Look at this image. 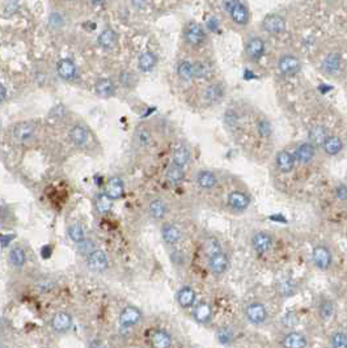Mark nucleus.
<instances>
[{"instance_id": "nucleus-1", "label": "nucleus", "mask_w": 347, "mask_h": 348, "mask_svg": "<svg viewBox=\"0 0 347 348\" xmlns=\"http://www.w3.org/2000/svg\"><path fill=\"white\" fill-rule=\"evenodd\" d=\"M225 11L228 12L230 20L239 27H246L250 21V12L248 6L242 2H225L223 3Z\"/></svg>"}, {"instance_id": "nucleus-2", "label": "nucleus", "mask_w": 347, "mask_h": 348, "mask_svg": "<svg viewBox=\"0 0 347 348\" xmlns=\"http://www.w3.org/2000/svg\"><path fill=\"white\" fill-rule=\"evenodd\" d=\"M184 39L191 47H201L207 41V33L201 24L189 21L184 28Z\"/></svg>"}, {"instance_id": "nucleus-3", "label": "nucleus", "mask_w": 347, "mask_h": 348, "mask_svg": "<svg viewBox=\"0 0 347 348\" xmlns=\"http://www.w3.org/2000/svg\"><path fill=\"white\" fill-rule=\"evenodd\" d=\"M246 321L253 326H261L263 325L268 318L267 308L263 302L261 301H252L249 302L244 310Z\"/></svg>"}, {"instance_id": "nucleus-4", "label": "nucleus", "mask_w": 347, "mask_h": 348, "mask_svg": "<svg viewBox=\"0 0 347 348\" xmlns=\"http://www.w3.org/2000/svg\"><path fill=\"white\" fill-rule=\"evenodd\" d=\"M266 51V42L263 41L262 37L260 35H250L245 41V46H244V54L245 58L252 63L260 60Z\"/></svg>"}, {"instance_id": "nucleus-5", "label": "nucleus", "mask_w": 347, "mask_h": 348, "mask_svg": "<svg viewBox=\"0 0 347 348\" xmlns=\"http://www.w3.org/2000/svg\"><path fill=\"white\" fill-rule=\"evenodd\" d=\"M301 68H303V63L294 54H283L278 59V71L280 75L286 77L296 76L298 73L301 72Z\"/></svg>"}, {"instance_id": "nucleus-6", "label": "nucleus", "mask_w": 347, "mask_h": 348, "mask_svg": "<svg viewBox=\"0 0 347 348\" xmlns=\"http://www.w3.org/2000/svg\"><path fill=\"white\" fill-rule=\"evenodd\" d=\"M261 29L267 34H282L287 29V21L279 13H268L261 21Z\"/></svg>"}, {"instance_id": "nucleus-7", "label": "nucleus", "mask_w": 347, "mask_h": 348, "mask_svg": "<svg viewBox=\"0 0 347 348\" xmlns=\"http://www.w3.org/2000/svg\"><path fill=\"white\" fill-rule=\"evenodd\" d=\"M312 262L316 269L327 271L333 264V253L326 245H317L312 250Z\"/></svg>"}, {"instance_id": "nucleus-8", "label": "nucleus", "mask_w": 347, "mask_h": 348, "mask_svg": "<svg viewBox=\"0 0 347 348\" xmlns=\"http://www.w3.org/2000/svg\"><path fill=\"white\" fill-rule=\"evenodd\" d=\"M273 242H274V238H273L272 234L263 231L256 232L250 238L252 249L260 255L270 252L273 248Z\"/></svg>"}, {"instance_id": "nucleus-9", "label": "nucleus", "mask_w": 347, "mask_h": 348, "mask_svg": "<svg viewBox=\"0 0 347 348\" xmlns=\"http://www.w3.org/2000/svg\"><path fill=\"white\" fill-rule=\"evenodd\" d=\"M227 206L228 208L236 212V214H241L244 211H246L250 206V196L244 191L234 190L228 194L227 198Z\"/></svg>"}, {"instance_id": "nucleus-10", "label": "nucleus", "mask_w": 347, "mask_h": 348, "mask_svg": "<svg viewBox=\"0 0 347 348\" xmlns=\"http://www.w3.org/2000/svg\"><path fill=\"white\" fill-rule=\"evenodd\" d=\"M207 259L208 269H210V271L213 272L214 275H224L225 272L228 271V269H229V258L224 252H220L218 254L213 255V257H208Z\"/></svg>"}, {"instance_id": "nucleus-11", "label": "nucleus", "mask_w": 347, "mask_h": 348, "mask_svg": "<svg viewBox=\"0 0 347 348\" xmlns=\"http://www.w3.org/2000/svg\"><path fill=\"white\" fill-rule=\"evenodd\" d=\"M225 96V87L223 83L216 81L210 83V84L204 88L203 91V98L204 101L210 105L220 103Z\"/></svg>"}, {"instance_id": "nucleus-12", "label": "nucleus", "mask_w": 347, "mask_h": 348, "mask_svg": "<svg viewBox=\"0 0 347 348\" xmlns=\"http://www.w3.org/2000/svg\"><path fill=\"white\" fill-rule=\"evenodd\" d=\"M213 306L208 302L201 301L192 308V318L199 325H208L213 321Z\"/></svg>"}, {"instance_id": "nucleus-13", "label": "nucleus", "mask_w": 347, "mask_h": 348, "mask_svg": "<svg viewBox=\"0 0 347 348\" xmlns=\"http://www.w3.org/2000/svg\"><path fill=\"white\" fill-rule=\"evenodd\" d=\"M342 66H343V60H342L341 55L332 53L321 63V71L327 76H337L342 71Z\"/></svg>"}, {"instance_id": "nucleus-14", "label": "nucleus", "mask_w": 347, "mask_h": 348, "mask_svg": "<svg viewBox=\"0 0 347 348\" xmlns=\"http://www.w3.org/2000/svg\"><path fill=\"white\" fill-rule=\"evenodd\" d=\"M282 348H306L308 339L300 331H290L280 340Z\"/></svg>"}, {"instance_id": "nucleus-15", "label": "nucleus", "mask_w": 347, "mask_h": 348, "mask_svg": "<svg viewBox=\"0 0 347 348\" xmlns=\"http://www.w3.org/2000/svg\"><path fill=\"white\" fill-rule=\"evenodd\" d=\"M292 155H294L295 160L299 161L300 164H310L311 161L315 158L316 147H313L310 141H304V143H300L296 147Z\"/></svg>"}, {"instance_id": "nucleus-16", "label": "nucleus", "mask_w": 347, "mask_h": 348, "mask_svg": "<svg viewBox=\"0 0 347 348\" xmlns=\"http://www.w3.org/2000/svg\"><path fill=\"white\" fill-rule=\"evenodd\" d=\"M108 257L102 250H94L93 253L88 255L87 264L89 270L96 272H101L108 269Z\"/></svg>"}, {"instance_id": "nucleus-17", "label": "nucleus", "mask_w": 347, "mask_h": 348, "mask_svg": "<svg viewBox=\"0 0 347 348\" xmlns=\"http://www.w3.org/2000/svg\"><path fill=\"white\" fill-rule=\"evenodd\" d=\"M192 73H194V79L199 80H208L214 75V67L211 62L199 59L192 63Z\"/></svg>"}, {"instance_id": "nucleus-18", "label": "nucleus", "mask_w": 347, "mask_h": 348, "mask_svg": "<svg viewBox=\"0 0 347 348\" xmlns=\"http://www.w3.org/2000/svg\"><path fill=\"white\" fill-rule=\"evenodd\" d=\"M140 319H142V313L135 306H126L120 314V323L123 327H130V326L137 325Z\"/></svg>"}, {"instance_id": "nucleus-19", "label": "nucleus", "mask_w": 347, "mask_h": 348, "mask_svg": "<svg viewBox=\"0 0 347 348\" xmlns=\"http://www.w3.org/2000/svg\"><path fill=\"white\" fill-rule=\"evenodd\" d=\"M277 168L280 173L288 174L295 169V157L288 151H280L277 155Z\"/></svg>"}, {"instance_id": "nucleus-20", "label": "nucleus", "mask_w": 347, "mask_h": 348, "mask_svg": "<svg viewBox=\"0 0 347 348\" xmlns=\"http://www.w3.org/2000/svg\"><path fill=\"white\" fill-rule=\"evenodd\" d=\"M196 300H197L196 291L192 290L191 287H189V285H185V287H182L181 290L177 292V302L178 305L181 308H184V309L194 306V305H196Z\"/></svg>"}, {"instance_id": "nucleus-21", "label": "nucleus", "mask_w": 347, "mask_h": 348, "mask_svg": "<svg viewBox=\"0 0 347 348\" xmlns=\"http://www.w3.org/2000/svg\"><path fill=\"white\" fill-rule=\"evenodd\" d=\"M197 183L202 190H213L218 185V177L211 170H201L197 174Z\"/></svg>"}, {"instance_id": "nucleus-22", "label": "nucleus", "mask_w": 347, "mask_h": 348, "mask_svg": "<svg viewBox=\"0 0 347 348\" xmlns=\"http://www.w3.org/2000/svg\"><path fill=\"white\" fill-rule=\"evenodd\" d=\"M190 158H191V152L190 148L185 144H178L173 151V162L172 164L177 165L180 168H185L189 164Z\"/></svg>"}, {"instance_id": "nucleus-23", "label": "nucleus", "mask_w": 347, "mask_h": 348, "mask_svg": "<svg viewBox=\"0 0 347 348\" xmlns=\"http://www.w3.org/2000/svg\"><path fill=\"white\" fill-rule=\"evenodd\" d=\"M322 149L327 156H336L338 153H341V151L343 149V141L339 136L336 135H329L326 139L322 143Z\"/></svg>"}, {"instance_id": "nucleus-24", "label": "nucleus", "mask_w": 347, "mask_h": 348, "mask_svg": "<svg viewBox=\"0 0 347 348\" xmlns=\"http://www.w3.org/2000/svg\"><path fill=\"white\" fill-rule=\"evenodd\" d=\"M72 326V318L68 313H56L51 319V327L56 331V333H66Z\"/></svg>"}, {"instance_id": "nucleus-25", "label": "nucleus", "mask_w": 347, "mask_h": 348, "mask_svg": "<svg viewBox=\"0 0 347 348\" xmlns=\"http://www.w3.org/2000/svg\"><path fill=\"white\" fill-rule=\"evenodd\" d=\"M125 193V185L123 181L118 177H113L108 181L105 188V195L113 200V199H120Z\"/></svg>"}, {"instance_id": "nucleus-26", "label": "nucleus", "mask_w": 347, "mask_h": 348, "mask_svg": "<svg viewBox=\"0 0 347 348\" xmlns=\"http://www.w3.org/2000/svg\"><path fill=\"white\" fill-rule=\"evenodd\" d=\"M58 75L63 80H73L76 76V66L71 59H62L56 66Z\"/></svg>"}, {"instance_id": "nucleus-27", "label": "nucleus", "mask_w": 347, "mask_h": 348, "mask_svg": "<svg viewBox=\"0 0 347 348\" xmlns=\"http://www.w3.org/2000/svg\"><path fill=\"white\" fill-rule=\"evenodd\" d=\"M151 343L153 348H170L172 337L165 330H155L151 335Z\"/></svg>"}, {"instance_id": "nucleus-28", "label": "nucleus", "mask_w": 347, "mask_h": 348, "mask_svg": "<svg viewBox=\"0 0 347 348\" xmlns=\"http://www.w3.org/2000/svg\"><path fill=\"white\" fill-rule=\"evenodd\" d=\"M161 236L168 245H175L181 240V231L175 224H165L161 229Z\"/></svg>"}, {"instance_id": "nucleus-29", "label": "nucleus", "mask_w": 347, "mask_h": 348, "mask_svg": "<svg viewBox=\"0 0 347 348\" xmlns=\"http://www.w3.org/2000/svg\"><path fill=\"white\" fill-rule=\"evenodd\" d=\"M156 63H158V56L152 53V51H146V53L142 54L139 56V59H138V67H139L140 71H143V72H149V71L153 70Z\"/></svg>"}, {"instance_id": "nucleus-30", "label": "nucleus", "mask_w": 347, "mask_h": 348, "mask_svg": "<svg viewBox=\"0 0 347 348\" xmlns=\"http://www.w3.org/2000/svg\"><path fill=\"white\" fill-rule=\"evenodd\" d=\"M327 130L321 125H315L312 129L310 130V143L313 147L316 146H322L325 139L327 138Z\"/></svg>"}, {"instance_id": "nucleus-31", "label": "nucleus", "mask_w": 347, "mask_h": 348, "mask_svg": "<svg viewBox=\"0 0 347 348\" xmlns=\"http://www.w3.org/2000/svg\"><path fill=\"white\" fill-rule=\"evenodd\" d=\"M96 93L101 97H110L115 93V87L110 79H100L94 85Z\"/></svg>"}, {"instance_id": "nucleus-32", "label": "nucleus", "mask_w": 347, "mask_h": 348, "mask_svg": "<svg viewBox=\"0 0 347 348\" xmlns=\"http://www.w3.org/2000/svg\"><path fill=\"white\" fill-rule=\"evenodd\" d=\"M34 134V127L30 125V123H18L17 126L13 130V135L15 138L20 141H25L28 139H30Z\"/></svg>"}, {"instance_id": "nucleus-33", "label": "nucleus", "mask_w": 347, "mask_h": 348, "mask_svg": "<svg viewBox=\"0 0 347 348\" xmlns=\"http://www.w3.org/2000/svg\"><path fill=\"white\" fill-rule=\"evenodd\" d=\"M177 75L182 81H191L194 79L192 63L189 60H181L177 65Z\"/></svg>"}, {"instance_id": "nucleus-34", "label": "nucleus", "mask_w": 347, "mask_h": 348, "mask_svg": "<svg viewBox=\"0 0 347 348\" xmlns=\"http://www.w3.org/2000/svg\"><path fill=\"white\" fill-rule=\"evenodd\" d=\"M115 44H117V34H115L113 30L110 29L104 30V32L99 35V45L102 49L110 50L115 46Z\"/></svg>"}, {"instance_id": "nucleus-35", "label": "nucleus", "mask_w": 347, "mask_h": 348, "mask_svg": "<svg viewBox=\"0 0 347 348\" xmlns=\"http://www.w3.org/2000/svg\"><path fill=\"white\" fill-rule=\"evenodd\" d=\"M70 139L76 146H83L88 140V131L83 126H75L70 130Z\"/></svg>"}, {"instance_id": "nucleus-36", "label": "nucleus", "mask_w": 347, "mask_h": 348, "mask_svg": "<svg viewBox=\"0 0 347 348\" xmlns=\"http://www.w3.org/2000/svg\"><path fill=\"white\" fill-rule=\"evenodd\" d=\"M149 214L153 219L160 220L165 216L166 214V204L161 199H155L149 203Z\"/></svg>"}, {"instance_id": "nucleus-37", "label": "nucleus", "mask_w": 347, "mask_h": 348, "mask_svg": "<svg viewBox=\"0 0 347 348\" xmlns=\"http://www.w3.org/2000/svg\"><path fill=\"white\" fill-rule=\"evenodd\" d=\"M185 177L184 168H180L177 165L172 164L168 170H166V179L170 182L172 185H178L180 182H182Z\"/></svg>"}, {"instance_id": "nucleus-38", "label": "nucleus", "mask_w": 347, "mask_h": 348, "mask_svg": "<svg viewBox=\"0 0 347 348\" xmlns=\"http://www.w3.org/2000/svg\"><path fill=\"white\" fill-rule=\"evenodd\" d=\"M203 250H204V253H206V255H207V258L213 257V255L223 252L222 245H220L219 240H216L215 237H207L206 240H204Z\"/></svg>"}, {"instance_id": "nucleus-39", "label": "nucleus", "mask_w": 347, "mask_h": 348, "mask_svg": "<svg viewBox=\"0 0 347 348\" xmlns=\"http://www.w3.org/2000/svg\"><path fill=\"white\" fill-rule=\"evenodd\" d=\"M27 260V255L21 248H13L9 253V262L15 267H21L24 266Z\"/></svg>"}, {"instance_id": "nucleus-40", "label": "nucleus", "mask_w": 347, "mask_h": 348, "mask_svg": "<svg viewBox=\"0 0 347 348\" xmlns=\"http://www.w3.org/2000/svg\"><path fill=\"white\" fill-rule=\"evenodd\" d=\"M330 347L332 348H347V333L336 331L330 337Z\"/></svg>"}, {"instance_id": "nucleus-41", "label": "nucleus", "mask_w": 347, "mask_h": 348, "mask_svg": "<svg viewBox=\"0 0 347 348\" xmlns=\"http://www.w3.org/2000/svg\"><path fill=\"white\" fill-rule=\"evenodd\" d=\"M333 313H334V305H333V302L330 300H327V298L322 300L320 302V305H318V314H320L321 318L329 319L333 316Z\"/></svg>"}, {"instance_id": "nucleus-42", "label": "nucleus", "mask_w": 347, "mask_h": 348, "mask_svg": "<svg viewBox=\"0 0 347 348\" xmlns=\"http://www.w3.org/2000/svg\"><path fill=\"white\" fill-rule=\"evenodd\" d=\"M96 208L100 214H108L111 208V199L105 194H100L96 198Z\"/></svg>"}, {"instance_id": "nucleus-43", "label": "nucleus", "mask_w": 347, "mask_h": 348, "mask_svg": "<svg viewBox=\"0 0 347 348\" xmlns=\"http://www.w3.org/2000/svg\"><path fill=\"white\" fill-rule=\"evenodd\" d=\"M68 236H70V238L73 242L78 243L83 242L85 240V232L83 229V227L80 226H71L68 228Z\"/></svg>"}, {"instance_id": "nucleus-44", "label": "nucleus", "mask_w": 347, "mask_h": 348, "mask_svg": "<svg viewBox=\"0 0 347 348\" xmlns=\"http://www.w3.org/2000/svg\"><path fill=\"white\" fill-rule=\"evenodd\" d=\"M135 140H137L138 146H140V147L148 146L149 140H151V134H149V131L146 129V127L138 129L137 134H135Z\"/></svg>"}, {"instance_id": "nucleus-45", "label": "nucleus", "mask_w": 347, "mask_h": 348, "mask_svg": "<svg viewBox=\"0 0 347 348\" xmlns=\"http://www.w3.org/2000/svg\"><path fill=\"white\" fill-rule=\"evenodd\" d=\"M282 325L284 326V327H295V326L298 325V317H296V314L295 313H287L284 314L283 318H282Z\"/></svg>"}, {"instance_id": "nucleus-46", "label": "nucleus", "mask_w": 347, "mask_h": 348, "mask_svg": "<svg viewBox=\"0 0 347 348\" xmlns=\"http://www.w3.org/2000/svg\"><path fill=\"white\" fill-rule=\"evenodd\" d=\"M334 195L338 200L341 202H346L347 200V185L339 183L337 185L336 189H334Z\"/></svg>"}, {"instance_id": "nucleus-47", "label": "nucleus", "mask_w": 347, "mask_h": 348, "mask_svg": "<svg viewBox=\"0 0 347 348\" xmlns=\"http://www.w3.org/2000/svg\"><path fill=\"white\" fill-rule=\"evenodd\" d=\"M234 337V334L229 329H220L219 333H218V338H219L220 343H228Z\"/></svg>"}, {"instance_id": "nucleus-48", "label": "nucleus", "mask_w": 347, "mask_h": 348, "mask_svg": "<svg viewBox=\"0 0 347 348\" xmlns=\"http://www.w3.org/2000/svg\"><path fill=\"white\" fill-rule=\"evenodd\" d=\"M80 252L82 253H84V254H87V253H93L94 250H93V243L91 242V241H88V240H84L83 242H80Z\"/></svg>"}, {"instance_id": "nucleus-49", "label": "nucleus", "mask_w": 347, "mask_h": 348, "mask_svg": "<svg viewBox=\"0 0 347 348\" xmlns=\"http://www.w3.org/2000/svg\"><path fill=\"white\" fill-rule=\"evenodd\" d=\"M62 24H63V18H62V16L59 15V13H51V16H50V25L54 28L56 27H61Z\"/></svg>"}, {"instance_id": "nucleus-50", "label": "nucleus", "mask_w": 347, "mask_h": 348, "mask_svg": "<svg viewBox=\"0 0 347 348\" xmlns=\"http://www.w3.org/2000/svg\"><path fill=\"white\" fill-rule=\"evenodd\" d=\"M18 9V4L16 3V2H11V3H8L6 6V8H4V13H6L7 16H11L13 15V13H16Z\"/></svg>"}, {"instance_id": "nucleus-51", "label": "nucleus", "mask_w": 347, "mask_h": 348, "mask_svg": "<svg viewBox=\"0 0 347 348\" xmlns=\"http://www.w3.org/2000/svg\"><path fill=\"white\" fill-rule=\"evenodd\" d=\"M121 83H122L123 85H131V83H134V75H131V73H128V72H123L122 75H121Z\"/></svg>"}, {"instance_id": "nucleus-52", "label": "nucleus", "mask_w": 347, "mask_h": 348, "mask_svg": "<svg viewBox=\"0 0 347 348\" xmlns=\"http://www.w3.org/2000/svg\"><path fill=\"white\" fill-rule=\"evenodd\" d=\"M12 238H13V236H9V234H0V243L3 248H6L7 245H9Z\"/></svg>"}, {"instance_id": "nucleus-53", "label": "nucleus", "mask_w": 347, "mask_h": 348, "mask_svg": "<svg viewBox=\"0 0 347 348\" xmlns=\"http://www.w3.org/2000/svg\"><path fill=\"white\" fill-rule=\"evenodd\" d=\"M51 252H53V249H51V246H44V248L41 249V255L42 258H45V259H47V258L51 255Z\"/></svg>"}, {"instance_id": "nucleus-54", "label": "nucleus", "mask_w": 347, "mask_h": 348, "mask_svg": "<svg viewBox=\"0 0 347 348\" xmlns=\"http://www.w3.org/2000/svg\"><path fill=\"white\" fill-rule=\"evenodd\" d=\"M6 97H7V91H6V88H4V85H3V84H0V104L3 103L4 99H6Z\"/></svg>"}, {"instance_id": "nucleus-55", "label": "nucleus", "mask_w": 347, "mask_h": 348, "mask_svg": "<svg viewBox=\"0 0 347 348\" xmlns=\"http://www.w3.org/2000/svg\"><path fill=\"white\" fill-rule=\"evenodd\" d=\"M91 348H104V345H102L100 342H94V343H92Z\"/></svg>"}, {"instance_id": "nucleus-56", "label": "nucleus", "mask_w": 347, "mask_h": 348, "mask_svg": "<svg viewBox=\"0 0 347 348\" xmlns=\"http://www.w3.org/2000/svg\"><path fill=\"white\" fill-rule=\"evenodd\" d=\"M0 129H2V120H0Z\"/></svg>"}]
</instances>
